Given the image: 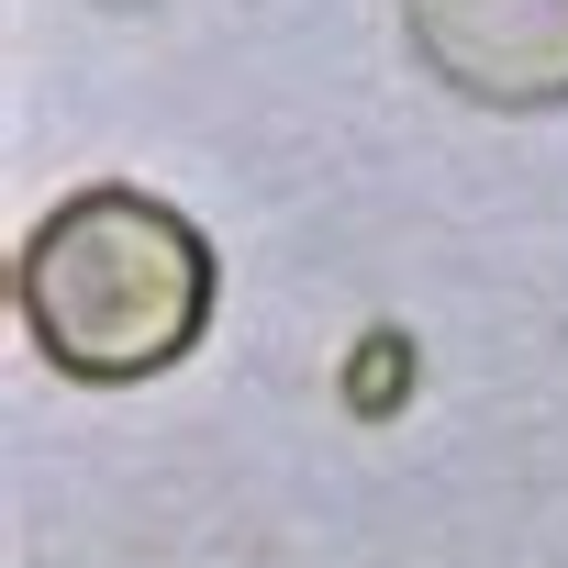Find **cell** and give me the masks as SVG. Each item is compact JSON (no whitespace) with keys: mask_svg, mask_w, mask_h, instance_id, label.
<instances>
[{"mask_svg":"<svg viewBox=\"0 0 568 568\" xmlns=\"http://www.w3.org/2000/svg\"><path fill=\"white\" fill-rule=\"evenodd\" d=\"M402 45L479 112H568V0H402Z\"/></svg>","mask_w":568,"mask_h":568,"instance_id":"7a4b0ae2","label":"cell"},{"mask_svg":"<svg viewBox=\"0 0 568 568\" xmlns=\"http://www.w3.org/2000/svg\"><path fill=\"white\" fill-rule=\"evenodd\" d=\"M212 234L156 201V190H68L34 234H23V267H12V302H23V335L57 379L79 390H134V379H168L201 335H212Z\"/></svg>","mask_w":568,"mask_h":568,"instance_id":"6da1fadb","label":"cell"}]
</instances>
